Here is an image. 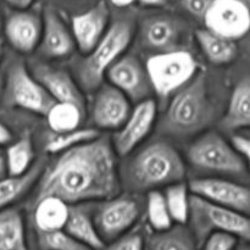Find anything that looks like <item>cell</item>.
<instances>
[{
    "instance_id": "f1b7e54d",
    "label": "cell",
    "mask_w": 250,
    "mask_h": 250,
    "mask_svg": "<svg viewBox=\"0 0 250 250\" xmlns=\"http://www.w3.org/2000/svg\"><path fill=\"white\" fill-rule=\"evenodd\" d=\"M9 176L24 175L33 166L34 149L29 134L21 137L5 151Z\"/></svg>"
},
{
    "instance_id": "484cf974",
    "label": "cell",
    "mask_w": 250,
    "mask_h": 250,
    "mask_svg": "<svg viewBox=\"0 0 250 250\" xmlns=\"http://www.w3.org/2000/svg\"><path fill=\"white\" fill-rule=\"evenodd\" d=\"M192 229L185 225H176L165 231L155 232L150 237L146 250H199Z\"/></svg>"
},
{
    "instance_id": "836d02e7",
    "label": "cell",
    "mask_w": 250,
    "mask_h": 250,
    "mask_svg": "<svg viewBox=\"0 0 250 250\" xmlns=\"http://www.w3.org/2000/svg\"><path fill=\"white\" fill-rule=\"evenodd\" d=\"M238 246V238L224 232H212L202 243V250H234Z\"/></svg>"
},
{
    "instance_id": "44dd1931",
    "label": "cell",
    "mask_w": 250,
    "mask_h": 250,
    "mask_svg": "<svg viewBox=\"0 0 250 250\" xmlns=\"http://www.w3.org/2000/svg\"><path fill=\"white\" fill-rule=\"evenodd\" d=\"M63 229L90 250H102L105 247V242L98 231L94 217L82 207L71 205Z\"/></svg>"
},
{
    "instance_id": "6da1fadb",
    "label": "cell",
    "mask_w": 250,
    "mask_h": 250,
    "mask_svg": "<svg viewBox=\"0 0 250 250\" xmlns=\"http://www.w3.org/2000/svg\"><path fill=\"white\" fill-rule=\"evenodd\" d=\"M116 151L106 137L61 153L44 171L36 198L58 197L68 205L114 198L120 192Z\"/></svg>"
},
{
    "instance_id": "30bf717a",
    "label": "cell",
    "mask_w": 250,
    "mask_h": 250,
    "mask_svg": "<svg viewBox=\"0 0 250 250\" xmlns=\"http://www.w3.org/2000/svg\"><path fill=\"white\" fill-rule=\"evenodd\" d=\"M205 26L219 36L238 41L250 32V11L244 0H212Z\"/></svg>"
},
{
    "instance_id": "d590c367",
    "label": "cell",
    "mask_w": 250,
    "mask_h": 250,
    "mask_svg": "<svg viewBox=\"0 0 250 250\" xmlns=\"http://www.w3.org/2000/svg\"><path fill=\"white\" fill-rule=\"evenodd\" d=\"M232 144L238 150L242 158L246 161L247 166L250 168V138L244 136H234L232 138Z\"/></svg>"
},
{
    "instance_id": "b9f144b4",
    "label": "cell",
    "mask_w": 250,
    "mask_h": 250,
    "mask_svg": "<svg viewBox=\"0 0 250 250\" xmlns=\"http://www.w3.org/2000/svg\"><path fill=\"white\" fill-rule=\"evenodd\" d=\"M234 250H250V244L244 243V244H238Z\"/></svg>"
},
{
    "instance_id": "7bdbcfd3",
    "label": "cell",
    "mask_w": 250,
    "mask_h": 250,
    "mask_svg": "<svg viewBox=\"0 0 250 250\" xmlns=\"http://www.w3.org/2000/svg\"><path fill=\"white\" fill-rule=\"evenodd\" d=\"M4 28V24H2V17H1V12H0V31Z\"/></svg>"
},
{
    "instance_id": "4dcf8cb0",
    "label": "cell",
    "mask_w": 250,
    "mask_h": 250,
    "mask_svg": "<svg viewBox=\"0 0 250 250\" xmlns=\"http://www.w3.org/2000/svg\"><path fill=\"white\" fill-rule=\"evenodd\" d=\"M146 216L149 225L155 232L165 231L172 227L173 220L163 193L158 190H151L149 193L146 198Z\"/></svg>"
},
{
    "instance_id": "277c9868",
    "label": "cell",
    "mask_w": 250,
    "mask_h": 250,
    "mask_svg": "<svg viewBox=\"0 0 250 250\" xmlns=\"http://www.w3.org/2000/svg\"><path fill=\"white\" fill-rule=\"evenodd\" d=\"M133 183L138 188H154L181 182L186 166L180 153L165 142H155L141 150L131 165Z\"/></svg>"
},
{
    "instance_id": "e0dca14e",
    "label": "cell",
    "mask_w": 250,
    "mask_h": 250,
    "mask_svg": "<svg viewBox=\"0 0 250 250\" xmlns=\"http://www.w3.org/2000/svg\"><path fill=\"white\" fill-rule=\"evenodd\" d=\"M183 27L177 19L167 15H156L144 20L141 28L142 43L158 53L181 49Z\"/></svg>"
},
{
    "instance_id": "ac0fdd59",
    "label": "cell",
    "mask_w": 250,
    "mask_h": 250,
    "mask_svg": "<svg viewBox=\"0 0 250 250\" xmlns=\"http://www.w3.org/2000/svg\"><path fill=\"white\" fill-rule=\"evenodd\" d=\"M32 73L55 102L72 103L85 110L82 92L70 73L41 62L32 65Z\"/></svg>"
},
{
    "instance_id": "7a4b0ae2",
    "label": "cell",
    "mask_w": 250,
    "mask_h": 250,
    "mask_svg": "<svg viewBox=\"0 0 250 250\" xmlns=\"http://www.w3.org/2000/svg\"><path fill=\"white\" fill-rule=\"evenodd\" d=\"M134 27L128 20H119L109 26L99 43L92 49L77 67L81 85L88 92L103 84L109 68L124 56L133 38Z\"/></svg>"
},
{
    "instance_id": "83f0119b",
    "label": "cell",
    "mask_w": 250,
    "mask_h": 250,
    "mask_svg": "<svg viewBox=\"0 0 250 250\" xmlns=\"http://www.w3.org/2000/svg\"><path fill=\"white\" fill-rule=\"evenodd\" d=\"M189 186L183 181L167 186L165 192L166 204L171 217L176 225H186L190 219V199Z\"/></svg>"
},
{
    "instance_id": "ba28073f",
    "label": "cell",
    "mask_w": 250,
    "mask_h": 250,
    "mask_svg": "<svg viewBox=\"0 0 250 250\" xmlns=\"http://www.w3.org/2000/svg\"><path fill=\"white\" fill-rule=\"evenodd\" d=\"M188 159L204 170L225 173H243L247 164L233 144L216 132H209L193 142L188 149Z\"/></svg>"
},
{
    "instance_id": "f35d334b",
    "label": "cell",
    "mask_w": 250,
    "mask_h": 250,
    "mask_svg": "<svg viewBox=\"0 0 250 250\" xmlns=\"http://www.w3.org/2000/svg\"><path fill=\"white\" fill-rule=\"evenodd\" d=\"M9 176V171H7V164H6V154L5 151L0 148V180Z\"/></svg>"
},
{
    "instance_id": "74e56055",
    "label": "cell",
    "mask_w": 250,
    "mask_h": 250,
    "mask_svg": "<svg viewBox=\"0 0 250 250\" xmlns=\"http://www.w3.org/2000/svg\"><path fill=\"white\" fill-rule=\"evenodd\" d=\"M12 139V133L2 122H0V146L10 143Z\"/></svg>"
},
{
    "instance_id": "7c38bea8",
    "label": "cell",
    "mask_w": 250,
    "mask_h": 250,
    "mask_svg": "<svg viewBox=\"0 0 250 250\" xmlns=\"http://www.w3.org/2000/svg\"><path fill=\"white\" fill-rule=\"evenodd\" d=\"M156 119L155 100L148 99L139 102L132 110L121 128L116 131L112 141L117 155L125 156L133 151L137 146L142 143L150 133Z\"/></svg>"
},
{
    "instance_id": "4316f807",
    "label": "cell",
    "mask_w": 250,
    "mask_h": 250,
    "mask_svg": "<svg viewBox=\"0 0 250 250\" xmlns=\"http://www.w3.org/2000/svg\"><path fill=\"white\" fill-rule=\"evenodd\" d=\"M45 117L54 133H63L80 127L84 117V109L72 103L56 102Z\"/></svg>"
},
{
    "instance_id": "ffe728a7",
    "label": "cell",
    "mask_w": 250,
    "mask_h": 250,
    "mask_svg": "<svg viewBox=\"0 0 250 250\" xmlns=\"http://www.w3.org/2000/svg\"><path fill=\"white\" fill-rule=\"evenodd\" d=\"M70 207L62 199L53 195L36 198L33 209L36 232H53L65 229Z\"/></svg>"
},
{
    "instance_id": "9a60e30c",
    "label": "cell",
    "mask_w": 250,
    "mask_h": 250,
    "mask_svg": "<svg viewBox=\"0 0 250 250\" xmlns=\"http://www.w3.org/2000/svg\"><path fill=\"white\" fill-rule=\"evenodd\" d=\"M7 42L15 50L29 54L36 50L42 41L43 16L27 10H17L9 15L4 23Z\"/></svg>"
},
{
    "instance_id": "1f68e13d",
    "label": "cell",
    "mask_w": 250,
    "mask_h": 250,
    "mask_svg": "<svg viewBox=\"0 0 250 250\" xmlns=\"http://www.w3.org/2000/svg\"><path fill=\"white\" fill-rule=\"evenodd\" d=\"M37 244L41 250H90L65 229L37 232Z\"/></svg>"
},
{
    "instance_id": "603a6c76",
    "label": "cell",
    "mask_w": 250,
    "mask_h": 250,
    "mask_svg": "<svg viewBox=\"0 0 250 250\" xmlns=\"http://www.w3.org/2000/svg\"><path fill=\"white\" fill-rule=\"evenodd\" d=\"M222 126L229 131L250 128V78L242 80L234 87Z\"/></svg>"
},
{
    "instance_id": "3957f363",
    "label": "cell",
    "mask_w": 250,
    "mask_h": 250,
    "mask_svg": "<svg viewBox=\"0 0 250 250\" xmlns=\"http://www.w3.org/2000/svg\"><path fill=\"white\" fill-rule=\"evenodd\" d=\"M210 112L207 73L198 72L171 99L164 119V128L177 134L195 133L209 122Z\"/></svg>"
},
{
    "instance_id": "d6a6232c",
    "label": "cell",
    "mask_w": 250,
    "mask_h": 250,
    "mask_svg": "<svg viewBox=\"0 0 250 250\" xmlns=\"http://www.w3.org/2000/svg\"><path fill=\"white\" fill-rule=\"evenodd\" d=\"M102 250H146V242L139 231H129L105 244Z\"/></svg>"
},
{
    "instance_id": "cb8c5ba5",
    "label": "cell",
    "mask_w": 250,
    "mask_h": 250,
    "mask_svg": "<svg viewBox=\"0 0 250 250\" xmlns=\"http://www.w3.org/2000/svg\"><path fill=\"white\" fill-rule=\"evenodd\" d=\"M195 39L208 60L215 65H227L234 61L238 48L234 41L219 36L208 28L198 29Z\"/></svg>"
},
{
    "instance_id": "7402d4cb",
    "label": "cell",
    "mask_w": 250,
    "mask_h": 250,
    "mask_svg": "<svg viewBox=\"0 0 250 250\" xmlns=\"http://www.w3.org/2000/svg\"><path fill=\"white\" fill-rule=\"evenodd\" d=\"M44 172V163L42 160L33 164L24 175L6 176L0 180V211L11 207L32 189L37 181Z\"/></svg>"
},
{
    "instance_id": "2e32d148",
    "label": "cell",
    "mask_w": 250,
    "mask_h": 250,
    "mask_svg": "<svg viewBox=\"0 0 250 250\" xmlns=\"http://www.w3.org/2000/svg\"><path fill=\"white\" fill-rule=\"evenodd\" d=\"M109 19L110 11L105 1H99L87 11L72 17L71 31L81 53L88 54L99 43L109 28Z\"/></svg>"
},
{
    "instance_id": "d4e9b609",
    "label": "cell",
    "mask_w": 250,
    "mask_h": 250,
    "mask_svg": "<svg viewBox=\"0 0 250 250\" xmlns=\"http://www.w3.org/2000/svg\"><path fill=\"white\" fill-rule=\"evenodd\" d=\"M0 250H29L23 216L15 208L0 211Z\"/></svg>"
},
{
    "instance_id": "e575fe53",
    "label": "cell",
    "mask_w": 250,
    "mask_h": 250,
    "mask_svg": "<svg viewBox=\"0 0 250 250\" xmlns=\"http://www.w3.org/2000/svg\"><path fill=\"white\" fill-rule=\"evenodd\" d=\"M183 9L197 19L204 20L212 0H180Z\"/></svg>"
},
{
    "instance_id": "8fae6325",
    "label": "cell",
    "mask_w": 250,
    "mask_h": 250,
    "mask_svg": "<svg viewBox=\"0 0 250 250\" xmlns=\"http://www.w3.org/2000/svg\"><path fill=\"white\" fill-rule=\"evenodd\" d=\"M193 195L212 204L250 215V188L219 178H198L189 183Z\"/></svg>"
},
{
    "instance_id": "5b68a950",
    "label": "cell",
    "mask_w": 250,
    "mask_h": 250,
    "mask_svg": "<svg viewBox=\"0 0 250 250\" xmlns=\"http://www.w3.org/2000/svg\"><path fill=\"white\" fill-rule=\"evenodd\" d=\"M189 221L199 247L212 232H224L250 244V215L244 212L212 204L192 194Z\"/></svg>"
},
{
    "instance_id": "ab89813d",
    "label": "cell",
    "mask_w": 250,
    "mask_h": 250,
    "mask_svg": "<svg viewBox=\"0 0 250 250\" xmlns=\"http://www.w3.org/2000/svg\"><path fill=\"white\" fill-rule=\"evenodd\" d=\"M141 5L144 6H163L166 4V0H137Z\"/></svg>"
},
{
    "instance_id": "5bb4252c",
    "label": "cell",
    "mask_w": 250,
    "mask_h": 250,
    "mask_svg": "<svg viewBox=\"0 0 250 250\" xmlns=\"http://www.w3.org/2000/svg\"><path fill=\"white\" fill-rule=\"evenodd\" d=\"M131 112L129 98L115 85L107 83L98 88L92 106L95 126L103 129H119Z\"/></svg>"
},
{
    "instance_id": "8d00e7d4",
    "label": "cell",
    "mask_w": 250,
    "mask_h": 250,
    "mask_svg": "<svg viewBox=\"0 0 250 250\" xmlns=\"http://www.w3.org/2000/svg\"><path fill=\"white\" fill-rule=\"evenodd\" d=\"M4 1L16 10H27L31 7L34 0H4Z\"/></svg>"
},
{
    "instance_id": "f546056e",
    "label": "cell",
    "mask_w": 250,
    "mask_h": 250,
    "mask_svg": "<svg viewBox=\"0 0 250 250\" xmlns=\"http://www.w3.org/2000/svg\"><path fill=\"white\" fill-rule=\"evenodd\" d=\"M100 136L95 128H76L63 133H54L45 144V151L49 154H61L75 146L93 141Z\"/></svg>"
},
{
    "instance_id": "d6986e66",
    "label": "cell",
    "mask_w": 250,
    "mask_h": 250,
    "mask_svg": "<svg viewBox=\"0 0 250 250\" xmlns=\"http://www.w3.org/2000/svg\"><path fill=\"white\" fill-rule=\"evenodd\" d=\"M39 48L43 55L51 59L68 56L76 48L72 31L53 7L46 6L43 12V33Z\"/></svg>"
},
{
    "instance_id": "4fadbf2b",
    "label": "cell",
    "mask_w": 250,
    "mask_h": 250,
    "mask_svg": "<svg viewBox=\"0 0 250 250\" xmlns=\"http://www.w3.org/2000/svg\"><path fill=\"white\" fill-rule=\"evenodd\" d=\"M110 83L121 90L133 102H143L148 99L151 90L146 68L142 65L138 58L133 55H124L109 68L106 73Z\"/></svg>"
},
{
    "instance_id": "52a82bcc",
    "label": "cell",
    "mask_w": 250,
    "mask_h": 250,
    "mask_svg": "<svg viewBox=\"0 0 250 250\" xmlns=\"http://www.w3.org/2000/svg\"><path fill=\"white\" fill-rule=\"evenodd\" d=\"M4 100L7 106L42 116H46L56 103L22 61H14L7 68Z\"/></svg>"
},
{
    "instance_id": "9c48e42d",
    "label": "cell",
    "mask_w": 250,
    "mask_h": 250,
    "mask_svg": "<svg viewBox=\"0 0 250 250\" xmlns=\"http://www.w3.org/2000/svg\"><path fill=\"white\" fill-rule=\"evenodd\" d=\"M141 216L139 203L133 198L106 199L94 215V221L104 242H111L133 229Z\"/></svg>"
},
{
    "instance_id": "8992f818",
    "label": "cell",
    "mask_w": 250,
    "mask_h": 250,
    "mask_svg": "<svg viewBox=\"0 0 250 250\" xmlns=\"http://www.w3.org/2000/svg\"><path fill=\"white\" fill-rule=\"evenodd\" d=\"M146 68L154 90L160 97H168L197 76L198 62L189 51L176 49L149 58Z\"/></svg>"
},
{
    "instance_id": "f6af8a7d",
    "label": "cell",
    "mask_w": 250,
    "mask_h": 250,
    "mask_svg": "<svg viewBox=\"0 0 250 250\" xmlns=\"http://www.w3.org/2000/svg\"><path fill=\"white\" fill-rule=\"evenodd\" d=\"M1 51H2V48H1V42H0V59H1Z\"/></svg>"
},
{
    "instance_id": "60d3db41",
    "label": "cell",
    "mask_w": 250,
    "mask_h": 250,
    "mask_svg": "<svg viewBox=\"0 0 250 250\" xmlns=\"http://www.w3.org/2000/svg\"><path fill=\"white\" fill-rule=\"evenodd\" d=\"M110 1H111L112 5H115L117 7H126L132 5L133 2H136L137 0H110Z\"/></svg>"
},
{
    "instance_id": "ee69618b",
    "label": "cell",
    "mask_w": 250,
    "mask_h": 250,
    "mask_svg": "<svg viewBox=\"0 0 250 250\" xmlns=\"http://www.w3.org/2000/svg\"><path fill=\"white\" fill-rule=\"evenodd\" d=\"M244 1H246V4L248 5V9H249V11H250V0H244Z\"/></svg>"
}]
</instances>
